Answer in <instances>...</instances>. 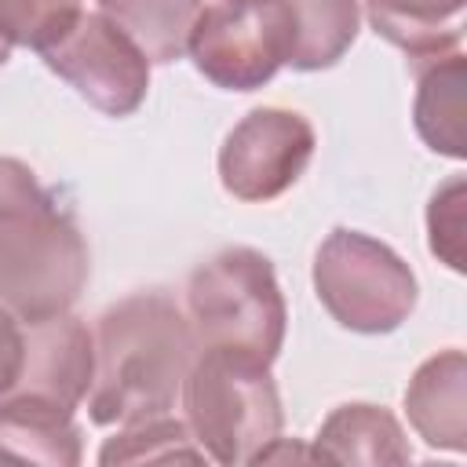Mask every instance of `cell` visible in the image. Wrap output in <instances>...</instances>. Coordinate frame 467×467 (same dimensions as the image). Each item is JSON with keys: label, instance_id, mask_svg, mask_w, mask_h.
Segmentation results:
<instances>
[{"label": "cell", "instance_id": "30bf717a", "mask_svg": "<svg viewBox=\"0 0 467 467\" xmlns=\"http://www.w3.org/2000/svg\"><path fill=\"white\" fill-rule=\"evenodd\" d=\"M409 427L445 452L467 449V358L460 347L431 354L405 387Z\"/></svg>", "mask_w": 467, "mask_h": 467}, {"label": "cell", "instance_id": "ffe728a7", "mask_svg": "<svg viewBox=\"0 0 467 467\" xmlns=\"http://www.w3.org/2000/svg\"><path fill=\"white\" fill-rule=\"evenodd\" d=\"M26 358V325L0 306V398L15 390Z\"/></svg>", "mask_w": 467, "mask_h": 467}, {"label": "cell", "instance_id": "e0dca14e", "mask_svg": "<svg viewBox=\"0 0 467 467\" xmlns=\"http://www.w3.org/2000/svg\"><path fill=\"white\" fill-rule=\"evenodd\" d=\"M204 460L208 456L193 441L186 420H175L171 412L124 423L99 449L102 467H113V463H204Z\"/></svg>", "mask_w": 467, "mask_h": 467}, {"label": "cell", "instance_id": "7a4b0ae2", "mask_svg": "<svg viewBox=\"0 0 467 467\" xmlns=\"http://www.w3.org/2000/svg\"><path fill=\"white\" fill-rule=\"evenodd\" d=\"M91 277L77 219L18 157H0V306L22 325L73 310Z\"/></svg>", "mask_w": 467, "mask_h": 467}, {"label": "cell", "instance_id": "44dd1931", "mask_svg": "<svg viewBox=\"0 0 467 467\" xmlns=\"http://www.w3.org/2000/svg\"><path fill=\"white\" fill-rule=\"evenodd\" d=\"M7 58H11V44L4 40V33H0V69L7 66Z\"/></svg>", "mask_w": 467, "mask_h": 467}, {"label": "cell", "instance_id": "9a60e30c", "mask_svg": "<svg viewBox=\"0 0 467 467\" xmlns=\"http://www.w3.org/2000/svg\"><path fill=\"white\" fill-rule=\"evenodd\" d=\"M467 0H361V15L387 44L412 58L460 47Z\"/></svg>", "mask_w": 467, "mask_h": 467}, {"label": "cell", "instance_id": "9c48e42d", "mask_svg": "<svg viewBox=\"0 0 467 467\" xmlns=\"http://www.w3.org/2000/svg\"><path fill=\"white\" fill-rule=\"evenodd\" d=\"M91 376H95V336L77 314L66 310L26 325V358L11 394L40 398L77 412L91 390Z\"/></svg>", "mask_w": 467, "mask_h": 467}, {"label": "cell", "instance_id": "ba28073f", "mask_svg": "<svg viewBox=\"0 0 467 467\" xmlns=\"http://www.w3.org/2000/svg\"><path fill=\"white\" fill-rule=\"evenodd\" d=\"M314 124L285 106L248 109L219 146V182L230 197L259 204L288 193L314 157Z\"/></svg>", "mask_w": 467, "mask_h": 467}, {"label": "cell", "instance_id": "8992f818", "mask_svg": "<svg viewBox=\"0 0 467 467\" xmlns=\"http://www.w3.org/2000/svg\"><path fill=\"white\" fill-rule=\"evenodd\" d=\"M186 55L223 91H255L285 66L277 0H219L201 7Z\"/></svg>", "mask_w": 467, "mask_h": 467}, {"label": "cell", "instance_id": "8fae6325", "mask_svg": "<svg viewBox=\"0 0 467 467\" xmlns=\"http://www.w3.org/2000/svg\"><path fill=\"white\" fill-rule=\"evenodd\" d=\"M84 460V434L69 409L40 398H0V463L77 467Z\"/></svg>", "mask_w": 467, "mask_h": 467}, {"label": "cell", "instance_id": "4fadbf2b", "mask_svg": "<svg viewBox=\"0 0 467 467\" xmlns=\"http://www.w3.org/2000/svg\"><path fill=\"white\" fill-rule=\"evenodd\" d=\"M314 452L325 463H409L412 449L398 416L372 401L336 405L314 438Z\"/></svg>", "mask_w": 467, "mask_h": 467}, {"label": "cell", "instance_id": "ac0fdd59", "mask_svg": "<svg viewBox=\"0 0 467 467\" xmlns=\"http://www.w3.org/2000/svg\"><path fill=\"white\" fill-rule=\"evenodd\" d=\"M80 15L84 0H0V33L11 47H33L40 55L58 44Z\"/></svg>", "mask_w": 467, "mask_h": 467}, {"label": "cell", "instance_id": "d6986e66", "mask_svg": "<svg viewBox=\"0 0 467 467\" xmlns=\"http://www.w3.org/2000/svg\"><path fill=\"white\" fill-rule=\"evenodd\" d=\"M463 204H467V182L463 175H449L434 193H431V204H427V248L438 263H445L449 270L463 274V230H467V219H463Z\"/></svg>", "mask_w": 467, "mask_h": 467}, {"label": "cell", "instance_id": "3957f363", "mask_svg": "<svg viewBox=\"0 0 467 467\" xmlns=\"http://www.w3.org/2000/svg\"><path fill=\"white\" fill-rule=\"evenodd\" d=\"M186 317L197 350H226L274 365L285 347L288 306L274 263L248 244H234L193 266L186 277Z\"/></svg>", "mask_w": 467, "mask_h": 467}, {"label": "cell", "instance_id": "5b68a950", "mask_svg": "<svg viewBox=\"0 0 467 467\" xmlns=\"http://www.w3.org/2000/svg\"><path fill=\"white\" fill-rule=\"evenodd\" d=\"M310 277L328 317L358 336L401 328L420 299L412 266L390 244L350 226H336L317 244Z\"/></svg>", "mask_w": 467, "mask_h": 467}, {"label": "cell", "instance_id": "277c9868", "mask_svg": "<svg viewBox=\"0 0 467 467\" xmlns=\"http://www.w3.org/2000/svg\"><path fill=\"white\" fill-rule=\"evenodd\" d=\"M193 441L215 463H255L281 434L285 412L270 365L226 350H197L179 390Z\"/></svg>", "mask_w": 467, "mask_h": 467}, {"label": "cell", "instance_id": "2e32d148", "mask_svg": "<svg viewBox=\"0 0 467 467\" xmlns=\"http://www.w3.org/2000/svg\"><path fill=\"white\" fill-rule=\"evenodd\" d=\"M95 4L157 66H168L186 55L193 22L204 7V0H95Z\"/></svg>", "mask_w": 467, "mask_h": 467}, {"label": "cell", "instance_id": "52a82bcc", "mask_svg": "<svg viewBox=\"0 0 467 467\" xmlns=\"http://www.w3.org/2000/svg\"><path fill=\"white\" fill-rule=\"evenodd\" d=\"M40 58L106 117H128L146 102L153 62L102 11H84L58 44L40 51Z\"/></svg>", "mask_w": 467, "mask_h": 467}, {"label": "cell", "instance_id": "6da1fadb", "mask_svg": "<svg viewBox=\"0 0 467 467\" xmlns=\"http://www.w3.org/2000/svg\"><path fill=\"white\" fill-rule=\"evenodd\" d=\"M91 336L95 376L84 401L95 427H124L175 409L197 339L168 292L150 288L117 299L99 314Z\"/></svg>", "mask_w": 467, "mask_h": 467}, {"label": "cell", "instance_id": "5bb4252c", "mask_svg": "<svg viewBox=\"0 0 467 467\" xmlns=\"http://www.w3.org/2000/svg\"><path fill=\"white\" fill-rule=\"evenodd\" d=\"M285 26V66L317 73L336 66L358 40L361 0H277Z\"/></svg>", "mask_w": 467, "mask_h": 467}, {"label": "cell", "instance_id": "7c38bea8", "mask_svg": "<svg viewBox=\"0 0 467 467\" xmlns=\"http://www.w3.org/2000/svg\"><path fill=\"white\" fill-rule=\"evenodd\" d=\"M416 99H412V124L420 139L452 161L467 153V128H463V88H467V55L460 47L431 58H412Z\"/></svg>", "mask_w": 467, "mask_h": 467}]
</instances>
